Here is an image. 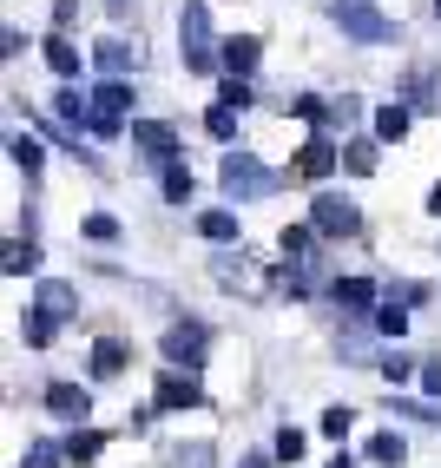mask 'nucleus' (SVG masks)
Here are the masks:
<instances>
[{
	"mask_svg": "<svg viewBox=\"0 0 441 468\" xmlns=\"http://www.w3.org/2000/svg\"><path fill=\"white\" fill-rule=\"evenodd\" d=\"M402 133H408V119H402V112L389 106V112H383V139H402Z\"/></svg>",
	"mask_w": 441,
	"mask_h": 468,
	"instance_id": "obj_5",
	"label": "nucleus"
},
{
	"mask_svg": "<svg viewBox=\"0 0 441 468\" xmlns=\"http://www.w3.org/2000/svg\"><path fill=\"white\" fill-rule=\"evenodd\" d=\"M53 410H59V416H79V410H86V396H79V389H67V383H59V389H53Z\"/></svg>",
	"mask_w": 441,
	"mask_h": 468,
	"instance_id": "obj_3",
	"label": "nucleus"
},
{
	"mask_svg": "<svg viewBox=\"0 0 441 468\" xmlns=\"http://www.w3.org/2000/svg\"><path fill=\"white\" fill-rule=\"evenodd\" d=\"M317 218H323V231H350V225H356V211H350V205H336V198H323Z\"/></svg>",
	"mask_w": 441,
	"mask_h": 468,
	"instance_id": "obj_2",
	"label": "nucleus"
},
{
	"mask_svg": "<svg viewBox=\"0 0 441 468\" xmlns=\"http://www.w3.org/2000/svg\"><path fill=\"white\" fill-rule=\"evenodd\" d=\"M257 59V40H231V67H250Z\"/></svg>",
	"mask_w": 441,
	"mask_h": 468,
	"instance_id": "obj_4",
	"label": "nucleus"
},
{
	"mask_svg": "<svg viewBox=\"0 0 441 468\" xmlns=\"http://www.w3.org/2000/svg\"><path fill=\"white\" fill-rule=\"evenodd\" d=\"M336 20H342V27H350V34H356V40H383V34H389V27H383V20H375V14L362 7V0H336Z\"/></svg>",
	"mask_w": 441,
	"mask_h": 468,
	"instance_id": "obj_1",
	"label": "nucleus"
}]
</instances>
